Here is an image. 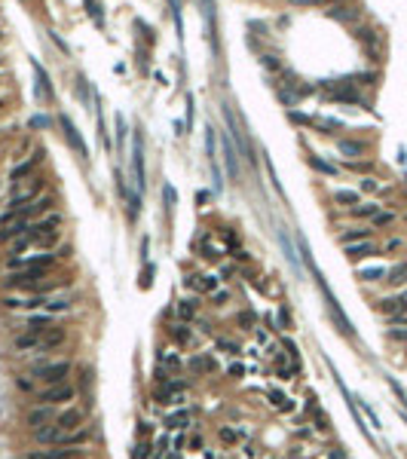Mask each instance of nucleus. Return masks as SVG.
Returning <instances> with one entry per match:
<instances>
[{
  "label": "nucleus",
  "instance_id": "f257e3e1",
  "mask_svg": "<svg viewBox=\"0 0 407 459\" xmlns=\"http://www.w3.org/2000/svg\"><path fill=\"white\" fill-rule=\"evenodd\" d=\"M306 263H309V270H312V276H315V285L322 288V294H325V303H328V309H331V315H334V322H337V328L346 334V337H355V328H352V322L346 319V312L340 309V303H337V297H334V291L328 288V282L322 279V273H318L315 267H312V260L306 257Z\"/></svg>",
  "mask_w": 407,
  "mask_h": 459
},
{
  "label": "nucleus",
  "instance_id": "f03ea898",
  "mask_svg": "<svg viewBox=\"0 0 407 459\" xmlns=\"http://www.w3.org/2000/svg\"><path fill=\"white\" fill-rule=\"evenodd\" d=\"M31 374L46 386H56V383H64V377H70V361H40L34 364Z\"/></svg>",
  "mask_w": 407,
  "mask_h": 459
},
{
  "label": "nucleus",
  "instance_id": "7ed1b4c3",
  "mask_svg": "<svg viewBox=\"0 0 407 459\" xmlns=\"http://www.w3.org/2000/svg\"><path fill=\"white\" fill-rule=\"evenodd\" d=\"M77 398V389L70 383H56V386H46L43 392H37L40 404H67Z\"/></svg>",
  "mask_w": 407,
  "mask_h": 459
},
{
  "label": "nucleus",
  "instance_id": "20e7f679",
  "mask_svg": "<svg viewBox=\"0 0 407 459\" xmlns=\"http://www.w3.org/2000/svg\"><path fill=\"white\" fill-rule=\"evenodd\" d=\"M28 233H31V224H28V218L22 215V218L3 224V230H0V245H9L12 239H22V236H28Z\"/></svg>",
  "mask_w": 407,
  "mask_h": 459
},
{
  "label": "nucleus",
  "instance_id": "39448f33",
  "mask_svg": "<svg viewBox=\"0 0 407 459\" xmlns=\"http://www.w3.org/2000/svg\"><path fill=\"white\" fill-rule=\"evenodd\" d=\"M58 126H61V132H64V138H67V144L77 150V156H86V144H83V138H80V132H77V126L70 122L64 114L58 116Z\"/></svg>",
  "mask_w": 407,
  "mask_h": 459
},
{
  "label": "nucleus",
  "instance_id": "423d86ee",
  "mask_svg": "<svg viewBox=\"0 0 407 459\" xmlns=\"http://www.w3.org/2000/svg\"><path fill=\"white\" fill-rule=\"evenodd\" d=\"M83 419H86V413H83L80 407H70V410L58 413L56 426H58L61 432H77V429H83Z\"/></svg>",
  "mask_w": 407,
  "mask_h": 459
},
{
  "label": "nucleus",
  "instance_id": "0eeeda50",
  "mask_svg": "<svg viewBox=\"0 0 407 459\" xmlns=\"http://www.w3.org/2000/svg\"><path fill=\"white\" fill-rule=\"evenodd\" d=\"M12 349L15 352H40V334L37 331H25L19 337H12Z\"/></svg>",
  "mask_w": 407,
  "mask_h": 459
},
{
  "label": "nucleus",
  "instance_id": "6e6552de",
  "mask_svg": "<svg viewBox=\"0 0 407 459\" xmlns=\"http://www.w3.org/2000/svg\"><path fill=\"white\" fill-rule=\"evenodd\" d=\"M25 328L28 331H37V334H43V331H49V328H56V315H49V312H37V315H25Z\"/></svg>",
  "mask_w": 407,
  "mask_h": 459
},
{
  "label": "nucleus",
  "instance_id": "1a4fd4ad",
  "mask_svg": "<svg viewBox=\"0 0 407 459\" xmlns=\"http://www.w3.org/2000/svg\"><path fill=\"white\" fill-rule=\"evenodd\" d=\"M224 116H227V126H230V132H233V138H236L239 150L245 153V160H248V163H254V156H251V144H248V138H245V135L236 129V119H233V114H230V108H224Z\"/></svg>",
  "mask_w": 407,
  "mask_h": 459
},
{
  "label": "nucleus",
  "instance_id": "9d476101",
  "mask_svg": "<svg viewBox=\"0 0 407 459\" xmlns=\"http://www.w3.org/2000/svg\"><path fill=\"white\" fill-rule=\"evenodd\" d=\"M64 340H67V334H64L61 328H49V331H43V334H40V352H52V349H58Z\"/></svg>",
  "mask_w": 407,
  "mask_h": 459
},
{
  "label": "nucleus",
  "instance_id": "9b49d317",
  "mask_svg": "<svg viewBox=\"0 0 407 459\" xmlns=\"http://www.w3.org/2000/svg\"><path fill=\"white\" fill-rule=\"evenodd\" d=\"M40 306H43V312H49V315H67L70 309H74V303H70L67 297H52V300H40Z\"/></svg>",
  "mask_w": 407,
  "mask_h": 459
},
{
  "label": "nucleus",
  "instance_id": "f8f14e48",
  "mask_svg": "<svg viewBox=\"0 0 407 459\" xmlns=\"http://www.w3.org/2000/svg\"><path fill=\"white\" fill-rule=\"evenodd\" d=\"M377 251V245L370 242V239H364V242H349L346 245V257L349 260H361V257H370Z\"/></svg>",
  "mask_w": 407,
  "mask_h": 459
},
{
  "label": "nucleus",
  "instance_id": "ddd939ff",
  "mask_svg": "<svg viewBox=\"0 0 407 459\" xmlns=\"http://www.w3.org/2000/svg\"><path fill=\"white\" fill-rule=\"evenodd\" d=\"M61 429L58 426H40V429H34V441H37V444H58V441H61Z\"/></svg>",
  "mask_w": 407,
  "mask_h": 459
},
{
  "label": "nucleus",
  "instance_id": "4468645a",
  "mask_svg": "<svg viewBox=\"0 0 407 459\" xmlns=\"http://www.w3.org/2000/svg\"><path fill=\"white\" fill-rule=\"evenodd\" d=\"M49 422H52V407H49V404H40V407H34V410L28 413V426H31V429L49 426Z\"/></svg>",
  "mask_w": 407,
  "mask_h": 459
},
{
  "label": "nucleus",
  "instance_id": "2eb2a0df",
  "mask_svg": "<svg viewBox=\"0 0 407 459\" xmlns=\"http://www.w3.org/2000/svg\"><path fill=\"white\" fill-rule=\"evenodd\" d=\"M40 156H43V153H34V156H31V160H25V163H19V166H15V169H12V174H9V181H12V184H19V178H25V174H31L34 169H37V163H40Z\"/></svg>",
  "mask_w": 407,
  "mask_h": 459
},
{
  "label": "nucleus",
  "instance_id": "dca6fc26",
  "mask_svg": "<svg viewBox=\"0 0 407 459\" xmlns=\"http://www.w3.org/2000/svg\"><path fill=\"white\" fill-rule=\"evenodd\" d=\"M196 312H199V300L196 297H187V300H181V303H178V319L181 322H193V319H196Z\"/></svg>",
  "mask_w": 407,
  "mask_h": 459
},
{
  "label": "nucleus",
  "instance_id": "f3484780",
  "mask_svg": "<svg viewBox=\"0 0 407 459\" xmlns=\"http://www.w3.org/2000/svg\"><path fill=\"white\" fill-rule=\"evenodd\" d=\"M3 306L6 309H34V306H40V300L37 297H3Z\"/></svg>",
  "mask_w": 407,
  "mask_h": 459
},
{
  "label": "nucleus",
  "instance_id": "a211bd4d",
  "mask_svg": "<svg viewBox=\"0 0 407 459\" xmlns=\"http://www.w3.org/2000/svg\"><path fill=\"white\" fill-rule=\"evenodd\" d=\"M132 163H135V184H138V190H144V166H141V138H135V147H132Z\"/></svg>",
  "mask_w": 407,
  "mask_h": 459
},
{
  "label": "nucleus",
  "instance_id": "6ab92c4d",
  "mask_svg": "<svg viewBox=\"0 0 407 459\" xmlns=\"http://www.w3.org/2000/svg\"><path fill=\"white\" fill-rule=\"evenodd\" d=\"M86 441H89V432H86V429H77V432H64L58 444H61V447H80V444H86Z\"/></svg>",
  "mask_w": 407,
  "mask_h": 459
},
{
  "label": "nucleus",
  "instance_id": "aec40b11",
  "mask_svg": "<svg viewBox=\"0 0 407 459\" xmlns=\"http://www.w3.org/2000/svg\"><path fill=\"white\" fill-rule=\"evenodd\" d=\"M77 450H34L28 453V459H74Z\"/></svg>",
  "mask_w": 407,
  "mask_h": 459
},
{
  "label": "nucleus",
  "instance_id": "412c9836",
  "mask_svg": "<svg viewBox=\"0 0 407 459\" xmlns=\"http://www.w3.org/2000/svg\"><path fill=\"white\" fill-rule=\"evenodd\" d=\"M337 150L346 153L349 160H358V156L364 153V144H361V141H346V138H343V141H337Z\"/></svg>",
  "mask_w": 407,
  "mask_h": 459
},
{
  "label": "nucleus",
  "instance_id": "4be33fe9",
  "mask_svg": "<svg viewBox=\"0 0 407 459\" xmlns=\"http://www.w3.org/2000/svg\"><path fill=\"white\" fill-rule=\"evenodd\" d=\"M224 163H227V172H230V178H236L239 174V166H236V150H233V144L224 138Z\"/></svg>",
  "mask_w": 407,
  "mask_h": 459
},
{
  "label": "nucleus",
  "instance_id": "5701e85b",
  "mask_svg": "<svg viewBox=\"0 0 407 459\" xmlns=\"http://www.w3.org/2000/svg\"><path fill=\"white\" fill-rule=\"evenodd\" d=\"M364 239H370V230H364V227H352V230H346V233L340 236L343 245H349V242H364Z\"/></svg>",
  "mask_w": 407,
  "mask_h": 459
},
{
  "label": "nucleus",
  "instance_id": "b1692460",
  "mask_svg": "<svg viewBox=\"0 0 407 459\" xmlns=\"http://www.w3.org/2000/svg\"><path fill=\"white\" fill-rule=\"evenodd\" d=\"M270 401H273V407H279V410H294V401L285 392H279V389H270Z\"/></svg>",
  "mask_w": 407,
  "mask_h": 459
},
{
  "label": "nucleus",
  "instance_id": "393cba45",
  "mask_svg": "<svg viewBox=\"0 0 407 459\" xmlns=\"http://www.w3.org/2000/svg\"><path fill=\"white\" fill-rule=\"evenodd\" d=\"M331 19H340V22H355V19H358V9H352V6H334V9H331Z\"/></svg>",
  "mask_w": 407,
  "mask_h": 459
},
{
  "label": "nucleus",
  "instance_id": "a878e982",
  "mask_svg": "<svg viewBox=\"0 0 407 459\" xmlns=\"http://www.w3.org/2000/svg\"><path fill=\"white\" fill-rule=\"evenodd\" d=\"M401 309H404L401 297H386V300H380V312H386V315H395V312H401Z\"/></svg>",
  "mask_w": 407,
  "mask_h": 459
},
{
  "label": "nucleus",
  "instance_id": "bb28decb",
  "mask_svg": "<svg viewBox=\"0 0 407 459\" xmlns=\"http://www.w3.org/2000/svg\"><path fill=\"white\" fill-rule=\"evenodd\" d=\"M377 211H380L377 202H358L355 208H352V215H355V218H374Z\"/></svg>",
  "mask_w": 407,
  "mask_h": 459
},
{
  "label": "nucleus",
  "instance_id": "cd10ccee",
  "mask_svg": "<svg viewBox=\"0 0 407 459\" xmlns=\"http://www.w3.org/2000/svg\"><path fill=\"white\" fill-rule=\"evenodd\" d=\"M187 419H190V410H178V413L166 416V429H181V426H187Z\"/></svg>",
  "mask_w": 407,
  "mask_h": 459
},
{
  "label": "nucleus",
  "instance_id": "c85d7f7f",
  "mask_svg": "<svg viewBox=\"0 0 407 459\" xmlns=\"http://www.w3.org/2000/svg\"><path fill=\"white\" fill-rule=\"evenodd\" d=\"M386 276H389L392 285H404V282H407V263H398V267H392Z\"/></svg>",
  "mask_w": 407,
  "mask_h": 459
},
{
  "label": "nucleus",
  "instance_id": "c756f323",
  "mask_svg": "<svg viewBox=\"0 0 407 459\" xmlns=\"http://www.w3.org/2000/svg\"><path fill=\"white\" fill-rule=\"evenodd\" d=\"M334 199H337L340 205H352V208H355L358 205V193L355 190H337V193H334Z\"/></svg>",
  "mask_w": 407,
  "mask_h": 459
},
{
  "label": "nucleus",
  "instance_id": "7c9ffc66",
  "mask_svg": "<svg viewBox=\"0 0 407 459\" xmlns=\"http://www.w3.org/2000/svg\"><path fill=\"white\" fill-rule=\"evenodd\" d=\"M386 273H389L386 267H364V270H358V276H361V279H367V282H380Z\"/></svg>",
  "mask_w": 407,
  "mask_h": 459
},
{
  "label": "nucleus",
  "instance_id": "2f4dec72",
  "mask_svg": "<svg viewBox=\"0 0 407 459\" xmlns=\"http://www.w3.org/2000/svg\"><path fill=\"white\" fill-rule=\"evenodd\" d=\"M309 166H312L315 172H322V174H337V169H334L331 163H325L322 156H309Z\"/></svg>",
  "mask_w": 407,
  "mask_h": 459
},
{
  "label": "nucleus",
  "instance_id": "473e14b6",
  "mask_svg": "<svg viewBox=\"0 0 407 459\" xmlns=\"http://www.w3.org/2000/svg\"><path fill=\"white\" fill-rule=\"evenodd\" d=\"M370 221H374V227H389V224L395 221V215H392V211H377Z\"/></svg>",
  "mask_w": 407,
  "mask_h": 459
},
{
  "label": "nucleus",
  "instance_id": "72a5a7b5",
  "mask_svg": "<svg viewBox=\"0 0 407 459\" xmlns=\"http://www.w3.org/2000/svg\"><path fill=\"white\" fill-rule=\"evenodd\" d=\"M254 322H257V319H254V312H251V309H245V312L239 315V325H242L245 331H254Z\"/></svg>",
  "mask_w": 407,
  "mask_h": 459
},
{
  "label": "nucleus",
  "instance_id": "f704fd0d",
  "mask_svg": "<svg viewBox=\"0 0 407 459\" xmlns=\"http://www.w3.org/2000/svg\"><path fill=\"white\" fill-rule=\"evenodd\" d=\"M218 438L224 441V444H236V441H239V432H236V429H221Z\"/></svg>",
  "mask_w": 407,
  "mask_h": 459
},
{
  "label": "nucleus",
  "instance_id": "c9c22d12",
  "mask_svg": "<svg viewBox=\"0 0 407 459\" xmlns=\"http://www.w3.org/2000/svg\"><path fill=\"white\" fill-rule=\"evenodd\" d=\"M218 276H202V282H199V285H202V291H218Z\"/></svg>",
  "mask_w": 407,
  "mask_h": 459
},
{
  "label": "nucleus",
  "instance_id": "e433bc0d",
  "mask_svg": "<svg viewBox=\"0 0 407 459\" xmlns=\"http://www.w3.org/2000/svg\"><path fill=\"white\" fill-rule=\"evenodd\" d=\"M86 6H89V12H92V19L101 25V6H98V0H86Z\"/></svg>",
  "mask_w": 407,
  "mask_h": 459
},
{
  "label": "nucleus",
  "instance_id": "4c0bfd02",
  "mask_svg": "<svg viewBox=\"0 0 407 459\" xmlns=\"http://www.w3.org/2000/svg\"><path fill=\"white\" fill-rule=\"evenodd\" d=\"M389 337L398 340V343H407V328H392V331H389Z\"/></svg>",
  "mask_w": 407,
  "mask_h": 459
},
{
  "label": "nucleus",
  "instance_id": "58836bf2",
  "mask_svg": "<svg viewBox=\"0 0 407 459\" xmlns=\"http://www.w3.org/2000/svg\"><path fill=\"white\" fill-rule=\"evenodd\" d=\"M279 325H282V331H285V328H291V315H288V309H285V306L279 309Z\"/></svg>",
  "mask_w": 407,
  "mask_h": 459
},
{
  "label": "nucleus",
  "instance_id": "ea45409f",
  "mask_svg": "<svg viewBox=\"0 0 407 459\" xmlns=\"http://www.w3.org/2000/svg\"><path fill=\"white\" fill-rule=\"evenodd\" d=\"M150 450H153L150 444H138V447H135V459H147V456H150Z\"/></svg>",
  "mask_w": 407,
  "mask_h": 459
},
{
  "label": "nucleus",
  "instance_id": "a19ab883",
  "mask_svg": "<svg viewBox=\"0 0 407 459\" xmlns=\"http://www.w3.org/2000/svg\"><path fill=\"white\" fill-rule=\"evenodd\" d=\"M288 116H291V119H294V122H297V126H309V122H312V119H309V116H303V114H297V111H291V114H288Z\"/></svg>",
  "mask_w": 407,
  "mask_h": 459
},
{
  "label": "nucleus",
  "instance_id": "79ce46f5",
  "mask_svg": "<svg viewBox=\"0 0 407 459\" xmlns=\"http://www.w3.org/2000/svg\"><path fill=\"white\" fill-rule=\"evenodd\" d=\"M15 389H19V392H31V389H34V386H31V380H25V377H19V380H15Z\"/></svg>",
  "mask_w": 407,
  "mask_h": 459
},
{
  "label": "nucleus",
  "instance_id": "37998d69",
  "mask_svg": "<svg viewBox=\"0 0 407 459\" xmlns=\"http://www.w3.org/2000/svg\"><path fill=\"white\" fill-rule=\"evenodd\" d=\"M218 346H221V349H227V352H233V355H239V352H242L239 346H233L230 340H218Z\"/></svg>",
  "mask_w": 407,
  "mask_h": 459
},
{
  "label": "nucleus",
  "instance_id": "c03bdc74",
  "mask_svg": "<svg viewBox=\"0 0 407 459\" xmlns=\"http://www.w3.org/2000/svg\"><path fill=\"white\" fill-rule=\"evenodd\" d=\"M361 407H364V413H367V419H370V426H374V429H380V419H377V413H374V410H370V407H367V404H361Z\"/></svg>",
  "mask_w": 407,
  "mask_h": 459
},
{
  "label": "nucleus",
  "instance_id": "a18cd8bd",
  "mask_svg": "<svg viewBox=\"0 0 407 459\" xmlns=\"http://www.w3.org/2000/svg\"><path fill=\"white\" fill-rule=\"evenodd\" d=\"M174 340H178V343H187V331H184V328H174Z\"/></svg>",
  "mask_w": 407,
  "mask_h": 459
},
{
  "label": "nucleus",
  "instance_id": "49530a36",
  "mask_svg": "<svg viewBox=\"0 0 407 459\" xmlns=\"http://www.w3.org/2000/svg\"><path fill=\"white\" fill-rule=\"evenodd\" d=\"M294 6H315V3H322V0H291Z\"/></svg>",
  "mask_w": 407,
  "mask_h": 459
},
{
  "label": "nucleus",
  "instance_id": "de8ad7c7",
  "mask_svg": "<svg viewBox=\"0 0 407 459\" xmlns=\"http://www.w3.org/2000/svg\"><path fill=\"white\" fill-rule=\"evenodd\" d=\"M230 374H233V377H245V364H233V367H230Z\"/></svg>",
  "mask_w": 407,
  "mask_h": 459
},
{
  "label": "nucleus",
  "instance_id": "09e8293b",
  "mask_svg": "<svg viewBox=\"0 0 407 459\" xmlns=\"http://www.w3.org/2000/svg\"><path fill=\"white\" fill-rule=\"evenodd\" d=\"M361 190H377V181H374V178H364V181H361Z\"/></svg>",
  "mask_w": 407,
  "mask_h": 459
},
{
  "label": "nucleus",
  "instance_id": "8fccbe9b",
  "mask_svg": "<svg viewBox=\"0 0 407 459\" xmlns=\"http://www.w3.org/2000/svg\"><path fill=\"white\" fill-rule=\"evenodd\" d=\"M395 248H401V239H389L386 242V251H395Z\"/></svg>",
  "mask_w": 407,
  "mask_h": 459
},
{
  "label": "nucleus",
  "instance_id": "3c124183",
  "mask_svg": "<svg viewBox=\"0 0 407 459\" xmlns=\"http://www.w3.org/2000/svg\"><path fill=\"white\" fill-rule=\"evenodd\" d=\"M227 300H230V294H227V291H221V294L215 291V303H227Z\"/></svg>",
  "mask_w": 407,
  "mask_h": 459
},
{
  "label": "nucleus",
  "instance_id": "603ef678",
  "mask_svg": "<svg viewBox=\"0 0 407 459\" xmlns=\"http://www.w3.org/2000/svg\"><path fill=\"white\" fill-rule=\"evenodd\" d=\"M233 257H236V260H248V251H242V248H236V251H233Z\"/></svg>",
  "mask_w": 407,
  "mask_h": 459
},
{
  "label": "nucleus",
  "instance_id": "864d4df0",
  "mask_svg": "<svg viewBox=\"0 0 407 459\" xmlns=\"http://www.w3.org/2000/svg\"><path fill=\"white\" fill-rule=\"evenodd\" d=\"M34 126L43 129V126H49V119H46V116H37V119H34Z\"/></svg>",
  "mask_w": 407,
  "mask_h": 459
},
{
  "label": "nucleus",
  "instance_id": "5fc2aeb1",
  "mask_svg": "<svg viewBox=\"0 0 407 459\" xmlns=\"http://www.w3.org/2000/svg\"><path fill=\"white\" fill-rule=\"evenodd\" d=\"M331 459H346V453H343V450H334V453H331Z\"/></svg>",
  "mask_w": 407,
  "mask_h": 459
},
{
  "label": "nucleus",
  "instance_id": "6e6d98bb",
  "mask_svg": "<svg viewBox=\"0 0 407 459\" xmlns=\"http://www.w3.org/2000/svg\"><path fill=\"white\" fill-rule=\"evenodd\" d=\"M401 303H404V309H407V291H404V297H401Z\"/></svg>",
  "mask_w": 407,
  "mask_h": 459
}]
</instances>
